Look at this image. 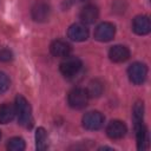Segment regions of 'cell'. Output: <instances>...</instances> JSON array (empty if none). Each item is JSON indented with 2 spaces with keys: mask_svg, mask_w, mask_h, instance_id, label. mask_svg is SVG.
I'll list each match as a JSON object with an SVG mask.
<instances>
[{
  "mask_svg": "<svg viewBox=\"0 0 151 151\" xmlns=\"http://www.w3.org/2000/svg\"><path fill=\"white\" fill-rule=\"evenodd\" d=\"M103 90H104L103 83L98 79H94V80L90 81V84L86 88V92L88 94V98H97L103 93Z\"/></svg>",
  "mask_w": 151,
  "mask_h": 151,
  "instance_id": "16",
  "label": "cell"
},
{
  "mask_svg": "<svg viewBox=\"0 0 151 151\" xmlns=\"http://www.w3.org/2000/svg\"><path fill=\"white\" fill-rule=\"evenodd\" d=\"M114 34H116V26L107 21L99 24L94 29V38L101 42L112 40Z\"/></svg>",
  "mask_w": 151,
  "mask_h": 151,
  "instance_id": "6",
  "label": "cell"
},
{
  "mask_svg": "<svg viewBox=\"0 0 151 151\" xmlns=\"http://www.w3.org/2000/svg\"><path fill=\"white\" fill-rule=\"evenodd\" d=\"M9 85H11V81L8 76L4 72H0V94L5 93L9 88Z\"/></svg>",
  "mask_w": 151,
  "mask_h": 151,
  "instance_id": "20",
  "label": "cell"
},
{
  "mask_svg": "<svg viewBox=\"0 0 151 151\" xmlns=\"http://www.w3.org/2000/svg\"><path fill=\"white\" fill-rule=\"evenodd\" d=\"M81 68V60L77 57H66L59 66V70L61 72V74L66 78H71L74 77Z\"/></svg>",
  "mask_w": 151,
  "mask_h": 151,
  "instance_id": "4",
  "label": "cell"
},
{
  "mask_svg": "<svg viewBox=\"0 0 151 151\" xmlns=\"http://www.w3.org/2000/svg\"><path fill=\"white\" fill-rule=\"evenodd\" d=\"M15 114V107H13L11 104H2L0 105V124H7L9 123Z\"/></svg>",
  "mask_w": 151,
  "mask_h": 151,
  "instance_id": "15",
  "label": "cell"
},
{
  "mask_svg": "<svg viewBox=\"0 0 151 151\" xmlns=\"http://www.w3.org/2000/svg\"><path fill=\"white\" fill-rule=\"evenodd\" d=\"M67 101H68V105L72 109L80 110V109H84L87 105L88 94H87L85 88L76 87V88L70 91V93L67 96Z\"/></svg>",
  "mask_w": 151,
  "mask_h": 151,
  "instance_id": "2",
  "label": "cell"
},
{
  "mask_svg": "<svg viewBox=\"0 0 151 151\" xmlns=\"http://www.w3.org/2000/svg\"><path fill=\"white\" fill-rule=\"evenodd\" d=\"M127 127L122 120H111L106 126V134L111 139H120L126 134Z\"/></svg>",
  "mask_w": 151,
  "mask_h": 151,
  "instance_id": "8",
  "label": "cell"
},
{
  "mask_svg": "<svg viewBox=\"0 0 151 151\" xmlns=\"http://www.w3.org/2000/svg\"><path fill=\"white\" fill-rule=\"evenodd\" d=\"M67 37L73 41H84L88 38V29L84 24H73L67 31Z\"/></svg>",
  "mask_w": 151,
  "mask_h": 151,
  "instance_id": "10",
  "label": "cell"
},
{
  "mask_svg": "<svg viewBox=\"0 0 151 151\" xmlns=\"http://www.w3.org/2000/svg\"><path fill=\"white\" fill-rule=\"evenodd\" d=\"M132 29L138 35H146L151 31V21L146 15H137L132 21Z\"/></svg>",
  "mask_w": 151,
  "mask_h": 151,
  "instance_id": "9",
  "label": "cell"
},
{
  "mask_svg": "<svg viewBox=\"0 0 151 151\" xmlns=\"http://www.w3.org/2000/svg\"><path fill=\"white\" fill-rule=\"evenodd\" d=\"M109 57L113 63H124L130 58V51L124 45H114L110 48Z\"/></svg>",
  "mask_w": 151,
  "mask_h": 151,
  "instance_id": "13",
  "label": "cell"
},
{
  "mask_svg": "<svg viewBox=\"0 0 151 151\" xmlns=\"http://www.w3.org/2000/svg\"><path fill=\"white\" fill-rule=\"evenodd\" d=\"M99 17V11L97 8V6L94 5H86L85 7L81 8L80 13H79V18L81 20V22L85 25H91L94 24L97 21Z\"/></svg>",
  "mask_w": 151,
  "mask_h": 151,
  "instance_id": "11",
  "label": "cell"
},
{
  "mask_svg": "<svg viewBox=\"0 0 151 151\" xmlns=\"http://www.w3.org/2000/svg\"><path fill=\"white\" fill-rule=\"evenodd\" d=\"M127 76L129 79L132 84L134 85H140L145 81L146 76H147V66L143 63L136 61L131 64L127 68Z\"/></svg>",
  "mask_w": 151,
  "mask_h": 151,
  "instance_id": "3",
  "label": "cell"
},
{
  "mask_svg": "<svg viewBox=\"0 0 151 151\" xmlns=\"http://www.w3.org/2000/svg\"><path fill=\"white\" fill-rule=\"evenodd\" d=\"M134 129H136V137H137V149L139 151H144L147 149V145H149L147 130L143 123L134 126Z\"/></svg>",
  "mask_w": 151,
  "mask_h": 151,
  "instance_id": "14",
  "label": "cell"
},
{
  "mask_svg": "<svg viewBox=\"0 0 151 151\" xmlns=\"http://www.w3.org/2000/svg\"><path fill=\"white\" fill-rule=\"evenodd\" d=\"M83 126L86 130L96 131L104 125V116L99 111H90L83 116Z\"/></svg>",
  "mask_w": 151,
  "mask_h": 151,
  "instance_id": "5",
  "label": "cell"
},
{
  "mask_svg": "<svg viewBox=\"0 0 151 151\" xmlns=\"http://www.w3.org/2000/svg\"><path fill=\"white\" fill-rule=\"evenodd\" d=\"M0 138H1V131H0Z\"/></svg>",
  "mask_w": 151,
  "mask_h": 151,
  "instance_id": "23",
  "label": "cell"
},
{
  "mask_svg": "<svg viewBox=\"0 0 151 151\" xmlns=\"http://www.w3.org/2000/svg\"><path fill=\"white\" fill-rule=\"evenodd\" d=\"M79 1H87V0H79Z\"/></svg>",
  "mask_w": 151,
  "mask_h": 151,
  "instance_id": "22",
  "label": "cell"
},
{
  "mask_svg": "<svg viewBox=\"0 0 151 151\" xmlns=\"http://www.w3.org/2000/svg\"><path fill=\"white\" fill-rule=\"evenodd\" d=\"M50 51L57 58H66L71 53V45L64 40H54L50 45Z\"/></svg>",
  "mask_w": 151,
  "mask_h": 151,
  "instance_id": "12",
  "label": "cell"
},
{
  "mask_svg": "<svg viewBox=\"0 0 151 151\" xmlns=\"http://www.w3.org/2000/svg\"><path fill=\"white\" fill-rule=\"evenodd\" d=\"M35 147L40 151L47 147V133L44 127H38L35 131Z\"/></svg>",
  "mask_w": 151,
  "mask_h": 151,
  "instance_id": "17",
  "label": "cell"
},
{
  "mask_svg": "<svg viewBox=\"0 0 151 151\" xmlns=\"http://www.w3.org/2000/svg\"><path fill=\"white\" fill-rule=\"evenodd\" d=\"M132 112H133L132 116H133L134 126L142 124L143 123V116H144V104H143V101H137L133 106Z\"/></svg>",
  "mask_w": 151,
  "mask_h": 151,
  "instance_id": "18",
  "label": "cell"
},
{
  "mask_svg": "<svg viewBox=\"0 0 151 151\" xmlns=\"http://www.w3.org/2000/svg\"><path fill=\"white\" fill-rule=\"evenodd\" d=\"M31 13H32V18H33L34 21L44 22L50 18L51 8H50V5H47L46 2L37 1L32 7Z\"/></svg>",
  "mask_w": 151,
  "mask_h": 151,
  "instance_id": "7",
  "label": "cell"
},
{
  "mask_svg": "<svg viewBox=\"0 0 151 151\" xmlns=\"http://www.w3.org/2000/svg\"><path fill=\"white\" fill-rule=\"evenodd\" d=\"M12 58H13V54L9 50L5 48V50L0 51V61H9V60H12Z\"/></svg>",
  "mask_w": 151,
  "mask_h": 151,
  "instance_id": "21",
  "label": "cell"
},
{
  "mask_svg": "<svg viewBox=\"0 0 151 151\" xmlns=\"http://www.w3.org/2000/svg\"><path fill=\"white\" fill-rule=\"evenodd\" d=\"M25 140L20 137H13L7 143V149L9 151H22L25 150Z\"/></svg>",
  "mask_w": 151,
  "mask_h": 151,
  "instance_id": "19",
  "label": "cell"
},
{
  "mask_svg": "<svg viewBox=\"0 0 151 151\" xmlns=\"http://www.w3.org/2000/svg\"><path fill=\"white\" fill-rule=\"evenodd\" d=\"M15 113L18 116V122L21 126L26 129H31L33 126V114H32V109L29 103L26 100L25 97L22 96H17L15 97Z\"/></svg>",
  "mask_w": 151,
  "mask_h": 151,
  "instance_id": "1",
  "label": "cell"
}]
</instances>
